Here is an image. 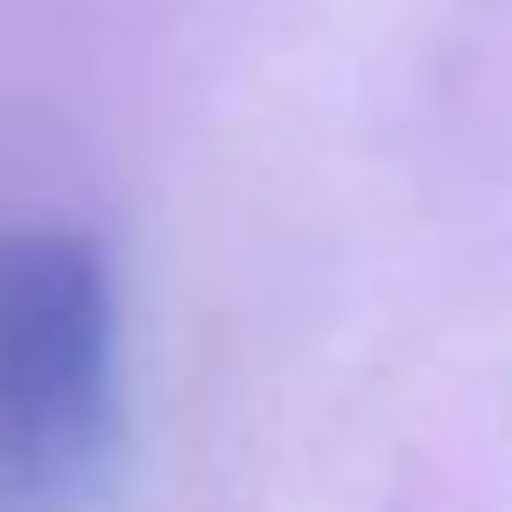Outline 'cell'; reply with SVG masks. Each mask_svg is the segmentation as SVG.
I'll list each match as a JSON object with an SVG mask.
<instances>
[{
  "label": "cell",
  "instance_id": "obj_1",
  "mask_svg": "<svg viewBox=\"0 0 512 512\" xmlns=\"http://www.w3.org/2000/svg\"><path fill=\"white\" fill-rule=\"evenodd\" d=\"M120 296L88 232H0V496L64 504L112 464Z\"/></svg>",
  "mask_w": 512,
  "mask_h": 512
}]
</instances>
